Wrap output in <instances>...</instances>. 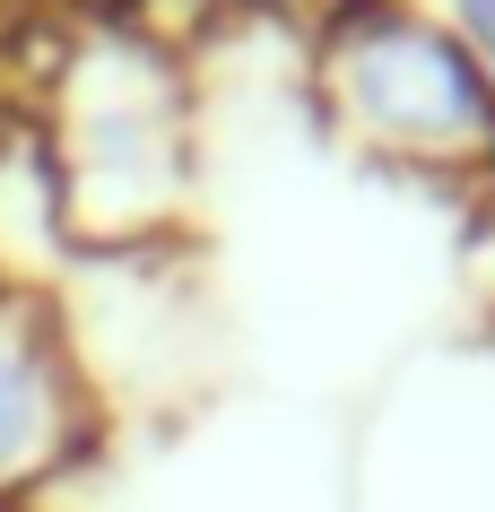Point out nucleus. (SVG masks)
Instances as JSON below:
<instances>
[{
	"label": "nucleus",
	"mask_w": 495,
	"mask_h": 512,
	"mask_svg": "<svg viewBox=\"0 0 495 512\" xmlns=\"http://www.w3.org/2000/svg\"><path fill=\"white\" fill-rule=\"evenodd\" d=\"M313 70L330 105L391 157L495 174V79L461 35L409 18L400 0H339L313 35Z\"/></svg>",
	"instance_id": "1"
},
{
	"label": "nucleus",
	"mask_w": 495,
	"mask_h": 512,
	"mask_svg": "<svg viewBox=\"0 0 495 512\" xmlns=\"http://www.w3.org/2000/svg\"><path fill=\"white\" fill-rule=\"evenodd\" d=\"M87 408L61 356V330L35 296H0V495L79 460Z\"/></svg>",
	"instance_id": "2"
},
{
	"label": "nucleus",
	"mask_w": 495,
	"mask_h": 512,
	"mask_svg": "<svg viewBox=\"0 0 495 512\" xmlns=\"http://www.w3.org/2000/svg\"><path fill=\"white\" fill-rule=\"evenodd\" d=\"M452 27L478 53V70H495V0H452Z\"/></svg>",
	"instance_id": "3"
}]
</instances>
